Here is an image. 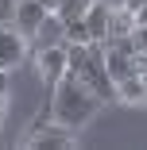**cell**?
<instances>
[{
  "label": "cell",
  "instance_id": "6da1fadb",
  "mask_svg": "<svg viewBox=\"0 0 147 150\" xmlns=\"http://www.w3.org/2000/svg\"><path fill=\"white\" fill-rule=\"evenodd\" d=\"M101 112V100L85 88L74 73H62V81L54 85V100H50V115L58 123H66L70 131H81L89 119Z\"/></svg>",
  "mask_w": 147,
  "mask_h": 150
},
{
  "label": "cell",
  "instance_id": "7a4b0ae2",
  "mask_svg": "<svg viewBox=\"0 0 147 150\" xmlns=\"http://www.w3.org/2000/svg\"><path fill=\"white\" fill-rule=\"evenodd\" d=\"M74 77L89 88L101 104H112V100H116V85H112L108 66H105V42H89V50H85V58H81V66L74 69Z\"/></svg>",
  "mask_w": 147,
  "mask_h": 150
},
{
  "label": "cell",
  "instance_id": "3957f363",
  "mask_svg": "<svg viewBox=\"0 0 147 150\" xmlns=\"http://www.w3.org/2000/svg\"><path fill=\"white\" fill-rule=\"evenodd\" d=\"M74 135L77 131H70L66 123H58V119L50 115V119L35 123L31 131L23 135V146H74Z\"/></svg>",
  "mask_w": 147,
  "mask_h": 150
},
{
  "label": "cell",
  "instance_id": "277c9868",
  "mask_svg": "<svg viewBox=\"0 0 147 150\" xmlns=\"http://www.w3.org/2000/svg\"><path fill=\"white\" fill-rule=\"evenodd\" d=\"M47 12H50V8L43 4V0H16V8H12V27L31 42V35L39 31V23L47 19Z\"/></svg>",
  "mask_w": 147,
  "mask_h": 150
},
{
  "label": "cell",
  "instance_id": "5b68a950",
  "mask_svg": "<svg viewBox=\"0 0 147 150\" xmlns=\"http://www.w3.org/2000/svg\"><path fill=\"white\" fill-rule=\"evenodd\" d=\"M23 58H27V39L16 31L12 23H0V69L12 73Z\"/></svg>",
  "mask_w": 147,
  "mask_h": 150
},
{
  "label": "cell",
  "instance_id": "8992f818",
  "mask_svg": "<svg viewBox=\"0 0 147 150\" xmlns=\"http://www.w3.org/2000/svg\"><path fill=\"white\" fill-rule=\"evenodd\" d=\"M35 62H39V73H43V81L54 88L58 81H62V73H66V42L35 50Z\"/></svg>",
  "mask_w": 147,
  "mask_h": 150
},
{
  "label": "cell",
  "instance_id": "52a82bcc",
  "mask_svg": "<svg viewBox=\"0 0 147 150\" xmlns=\"http://www.w3.org/2000/svg\"><path fill=\"white\" fill-rule=\"evenodd\" d=\"M85 31H89V42H105L108 35V19H112V4H105V0H93L89 8H85Z\"/></svg>",
  "mask_w": 147,
  "mask_h": 150
},
{
  "label": "cell",
  "instance_id": "ba28073f",
  "mask_svg": "<svg viewBox=\"0 0 147 150\" xmlns=\"http://www.w3.org/2000/svg\"><path fill=\"white\" fill-rule=\"evenodd\" d=\"M58 42H66V31H62V16L47 12V19L39 23V31L31 35V46H35V50H43V46H58Z\"/></svg>",
  "mask_w": 147,
  "mask_h": 150
},
{
  "label": "cell",
  "instance_id": "9c48e42d",
  "mask_svg": "<svg viewBox=\"0 0 147 150\" xmlns=\"http://www.w3.org/2000/svg\"><path fill=\"white\" fill-rule=\"evenodd\" d=\"M116 100H120V104H147L143 77L132 73V77H124V81H116Z\"/></svg>",
  "mask_w": 147,
  "mask_h": 150
},
{
  "label": "cell",
  "instance_id": "30bf717a",
  "mask_svg": "<svg viewBox=\"0 0 147 150\" xmlns=\"http://www.w3.org/2000/svg\"><path fill=\"white\" fill-rule=\"evenodd\" d=\"M132 27H136V16H132L128 8H112V19H108V35H105V42L132 35Z\"/></svg>",
  "mask_w": 147,
  "mask_h": 150
},
{
  "label": "cell",
  "instance_id": "8fae6325",
  "mask_svg": "<svg viewBox=\"0 0 147 150\" xmlns=\"http://www.w3.org/2000/svg\"><path fill=\"white\" fill-rule=\"evenodd\" d=\"M93 0H54V16H62V19H74V16H85V8H89Z\"/></svg>",
  "mask_w": 147,
  "mask_h": 150
},
{
  "label": "cell",
  "instance_id": "7c38bea8",
  "mask_svg": "<svg viewBox=\"0 0 147 150\" xmlns=\"http://www.w3.org/2000/svg\"><path fill=\"white\" fill-rule=\"evenodd\" d=\"M62 31H66V42H89V31H85V19L81 16L62 19Z\"/></svg>",
  "mask_w": 147,
  "mask_h": 150
},
{
  "label": "cell",
  "instance_id": "4fadbf2b",
  "mask_svg": "<svg viewBox=\"0 0 147 150\" xmlns=\"http://www.w3.org/2000/svg\"><path fill=\"white\" fill-rule=\"evenodd\" d=\"M132 42H136L139 54H147V23H136L132 27Z\"/></svg>",
  "mask_w": 147,
  "mask_h": 150
},
{
  "label": "cell",
  "instance_id": "5bb4252c",
  "mask_svg": "<svg viewBox=\"0 0 147 150\" xmlns=\"http://www.w3.org/2000/svg\"><path fill=\"white\" fill-rule=\"evenodd\" d=\"M12 8H16V0H0V23H12Z\"/></svg>",
  "mask_w": 147,
  "mask_h": 150
},
{
  "label": "cell",
  "instance_id": "9a60e30c",
  "mask_svg": "<svg viewBox=\"0 0 147 150\" xmlns=\"http://www.w3.org/2000/svg\"><path fill=\"white\" fill-rule=\"evenodd\" d=\"M124 8H128V12H132V16H136V12H139V8H147V0H124Z\"/></svg>",
  "mask_w": 147,
  "mask_h": 150
},
{
  "label": "cell",
  "instance_id": "2e32d148",
  "mask_svg": "<svg viewBox=\"0 0 147 150\" xmlns=\"http://www.w3.org/2000/svg\"><path fill=\"white\" fill-rule=\"evenodd\" d=\"M0 96H8V69H0Z\"/></svg>",
  "mask_w": 147,
  "mask_h": 150
},
{
  "label": "cell",
  "instance_id": "e0dca14e",
  "mask_svg": "<svg viewBox=\"0 0 147 150\" xmlns=\"http://www.w3.org/2000/svg\"><path fill=\"white\" fill-rule=\"evenodd\" d=\"M139 77H143V88H147V62H143V69H139Z\"/></svg>",
  "mask_w": 147,
  "mask_h": 150
},
{
  "label": "cell",
  "instance_id": "ac0fdd59",
  "mask_svg": "<svg viewBox=\"0 0 147 150\" xmlns=\"http://www.w3.org/2000/svg\"><path fill=\"white\" fill-rule=\"evenodd\" d=\"M0 119H4V96H0Z\"/></svg>",
  "mask_w": 147,
  "mask_h": 150
},
{
  "label": "cell",
  "instance_id": "d6986e66",
  "mask_svg": "<svg viewBox=\"0 0 147 150\" xmlns=\"http://www.w3.org/2000/svg\"><path fill=\"white\" fill-rule=\"evenodd\" d=\"M43 4H47V8H54V0H43Z\"/></svg>",
  "mask_w": 147,
  "mask_h": 150
}]
</instances>
